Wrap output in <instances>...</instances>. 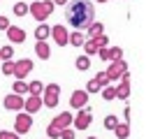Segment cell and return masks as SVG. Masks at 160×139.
I'll return each instance as SVG.
<instances>
[{
  "mask_svg": "<svg viewBox=\"0 0 160 139\" xmlns=\"http://www.w3.org/2000/svg\"><path fill=\"white\" fill-rule=\"evenodd\" d=\"M65 19L77 30H84L95 21V5L91 0H72L70 5H65Z\"/></svg>",
  "mask_w": 160,
  "mask_h": 139,
  "instance_id": "6da1fadb",
  "label": "cell"
},
{
  "mask_svg": "<svg viewBox=\"0 0 160 139\" xmlns=\"http://www.w3.org/2000/svg\"><path fill=\"white\" fill-rule=\"evenodd\" d=\"M53 9H56L53 0H35L32 5H28V14L35 21H40V23H44V21L53 14Z\"/></svg>",
  "mask_w": 160,
  "mask_h": 139,
  "instance_id": "7a4b0ae2",
  "label": "cell"
},
{
  "mask_svg": "<svg viewBox=\"0 0 160 139\" xmlns=\"http://www.w3.org/2000/svg\"><path fill=\"white\" fill-rule=\"evenodd\" d=\"M60 100V86L58 83H49V86H44V93H42V104L49 109H53L58 104Z\"/></svg>",
  "mask_w": 160,
  "mask_h": 139,
  "instance_id": "3957f363",
  "label": "cell"
},
{
  "mask_svg": "<svg viewBox=\"0 0 160 139\" xmlns=\"http://www.w3.org/2000/svg\"><path fill=\"white\" fill-rule=\"evenodd\" d=\"M30 130H32V116L26 114V111H19L16 118H14V132L21 137V135H26V132H30Z\"/></svg>",
  "mask_w": 160,
  "mask_h": 139,
  "instance_id": "277c9868",
  "label": "cell"
},
{
  "mask_svg": "<svg viewBox=\"0 0 160 139\" xmlns=\"http://www.w3.org/2000/svg\"><path fill=\"white\" fill-rule=\"evenodd\" d=\"M32 67H35V65H32V60H30V58L14 60V77H16L19 81H23L28 74H32Z\"/></svg>",
  "mask_w": 160,
  "mask_h": 139,
  "instance_id": "5b68a950",
  "label": "cell"
},
{
  "mask_svg": "<svg viewBox=\"0 0 160 139\" xmlns=\"http://www.w3.org/2000/svg\"><path fill=\"white\" fill-rule=\"evenodd\" d=\"M51 37H53V42H56L58 47H65V44H70V30H68L63 23L51 26Z\"/></svg>",
  "mask_w": 160,
  "mask_h": 139,
  "instance_id": "8992f818",
  "label": "cell"
},
{
  "mask_svg": "<svg viewBox=\"0 0 160 139\" xmlns=\"http://www.w3.org/2000/svg\"><path fill=\"white\" fill-rule=\"evenodd\" d=\"M125 74H128V63H125L123 58L116 60V63H109V67H107V77L109 79H123Z\"/></svg>",
  "mask_w": 160,
  "mask_h": 139,
  "instance_id": "52a82bcc",
  "label": "cell"
},
{
  "mask_svg": "<svg viewBox=\"0 0 160 139\" xmlns=\"http://www.w3.org/2000/svg\"><path fill=\"white\" fill-rule=\"evenodd\" d=\"M74 127L77 130H86L88 125L93 123V114H91V107H84V109H79V114L74 116Z\"/></svg>",
  "mask_w": 160,
  "mask_h": 139,
  "instance_id": "ba28073f",
  "label": "cell"
},
{
  "mask_svg": "<svg viewBox=\"0 0 160 139\" xmlns=\"http://www.w3.org/2000/svg\"><path fill=\"white\" fill-rule=\"evenodd\" d=\"M23 102H26V100L21 97V95L9 93V95H5V100H2V107L7 109V111H23Z\"/></svg>",
  "mask_w": 160,
  "mask_h": 139,
  "instance_id": "9c48e42d",
  "label": "cell"
},
{
  "mask_svg": "<svg viewBox=\"0 0 160 139\" xmlns=\"http://www.w3.org/2000/svg\"><path fill=\"white\" fill-rule=\"evenodd\" d=\"M98 56H100L102 60H109V63H116V60L123 58V49L121 47H104L98 51Z\"/></svg>",
  "mask_w": 160,
  "mask_h": 139,
  "instance_id": "30bf717a",
  "label": "cell"
},
{
  "mask_svg": "<svg viewBox=\"0 0 160 139\" xmlns=\"http://www.w3.org/2000/svg\"><path fill=\"white\" fill-rule=\"evenodd\" d=\"M70 107L77 109V111L88 107V93L86 91H74L72 95H70Z\"/></svg>",
  "mask_w": 160,
  "mask_h": 139,
  "instance_id": "8fae6325",
  "label": "cell"
},
{
  "mask_svg": "<svg viewBox=\"0 0 160 139\" xmlns=\"http://www.w3.org/2000/svg\"><path fill=\"white\" fill-rule=\"evenodd\" d=\"M72 121H74V116L70 114V111H60V114H58V116H56V118H53L49 125L58 127V130H65V127H70V125H72Z\"/></svg>",
  "mask_w": 160,
  "mask_h": 139,
  "instance_id": "7c38bea8",
  "label": "cell"
},
{
  "mask_svg": "<svg viewBox=\"0 0 160 139\" xmlns=\"http://www.w3.org/2000/svg\"><path fill=\"white\" fill-rule=\"evenodd\" d=\"M44 107L42 104V95H30V97H26V102H23V111L26 114H35V111H40Z\"/></svg>",
  "mask_w": 160,
  "mask_h": 139,
  "instance_id": "4fadbf2b",
  "label": "cell"
},
{
  "mask_svg": "<svg viewBox=\"0 0 160 139\" xmlns=\"http://www.w3.org/2000/svg\"><path fill=\"white\" fill-rule=\"evenodd\" d=\"M5 32H7V40L12 42V44H21V42H26V30H23V28H19V26H9Z\"/></svg>",
  "mask_w": 160,
  "mask_h": 139,
  "instance_id": "5bb4252c",
  "label": "cell"
},
{
  "mask_svg": "<svg viewBox=\"0 0 160 139\" xmlns=\"http://www.w3.org/2000/svg\"><path fill=\"white\" fill-rule=\"evenodd\" d=\"M116 97H121V100H128L130 97V74H125L123 79H121L118 88H116Z\"/></svg>",
  "mask_w": 160,
  "mask_h": 139,
  "instance_id": "9a60e30c",
  "label": "cell"
},
{
  "mask_svg": "<svg viewBox=\"0 0 160 139\" xmlns=\"http://www.w3.org/2000/svg\"><path fill=\"white\" fill-rule=\"evenodd\" d=\"M98 35H104V26L100 23V21H93V23L86 28V37L93 40V37H98Z\"/></svg>",
  "mask_w": 160,
  "mask_h": 139,
  "instance_id": "2e32d148",
  "label": "cell"
},
{
  "mask_svg": "<svg viewBox=\"0 0 160 139\" xmlns=\"http://www.w3.org/2000/svg\"><path fill=\"white\" fill-rule=\"evenodd\" d=\"M35 56H40L42 60H49L51 58V49H49L47 42H37L35 44Z\"/></svg>",
  "mask_w": 160,
  "mask_h": 139,
  "instance_id": "e0dca14e",
  "label": "cell"
},
{
  "mask_svg": "<svg viewBox=\"0 0 160 139\" xmlns=\"http://www.w3.org/2000/svg\"><path fill=\"white\" fill-rule=\"evenodd\" d=\"M35 37H37V42H47V37H51V28L47 23H40L35 28Z\"/></svg>",
  "mask_w": 160,
  "mask_h": 139,
  "instance_id": "ac0fdd59",
  "label": "cell"
},
{
  "mask_svg": "<svg viewBox=\"0 0 160 139\" xmlns=\"http://www.w3.org/2000/svg\"><path fill=\"white\" fill-rule=\"evenodd\" d=\"M74 67L79 70V72H88V67H91V58L84 53V56H77V60H74Z\"/></svg>",
  "mask_w": 160,
  "mask_h": 139,
  "instance_id": "d6986e66",
  "label": "cell"
},
{
  "mask_svg": "<svg viewBox=\"0 0 160 139\" xmlns=\"http://www.w3.org/2000/svg\"><path fill=\"white\" fill-rule=\"evenodd\" d=\"M84 42H86V35L81 30L70 32V44H72V47H84Z\"/></svg>",
  "mask_w": 160,
  "mask_h": 139,
  "instance_id": "ffe728a7",
  "label": "cell"
},
{
  "mask_svg": "<svg viewBox=\"0 0 160 139\" xmlns=\"http://www.w3.org/2000/svg\"><path fill=\"white\" fill-rule=\"evenodd\" d=\"M28 93H30V95H42V93H44V83L37 81V79H32L28 83Z\"/></svg>",
  "mask_w": 160,
  "mask_h": 139,
  "instance_id": "44dd1931",
  "label": "cell"
},
{
  "mask_svg": "<svg viewBox=\"0 0 160 139\" xmlns=\"http://www.w3.org/2000/svg\"><path fill=\"white\" fill-rule=\"evenodd\" d=\"M114 132H116L118 139H128V135H130V125H128V123H118L116 127H114Z\"/></svg>",
  "mask_w": 160,
  "mask_h": 139,
  "instance_id": "7402d4cb",
  "label": "cell"
},
{
  "mask_svg": "<svg viewBox=\"0 0 160 139\" xmlns=\"http://www.w3.org/2000/svg\"><path fill=\"white\" fill-rule=\"evenodd\" d=\"M0 58H2V63L14 58V47H12V44H5V47L0 49Z\"/></svg>",
  "mask_w": 160,
  "mask_h": 139,
  "instance_id": "603a6c76",
  "label": "cell"
},
{
  "mask_svg": "<svg viewBox=\"0 0 160 139\" xmlns=\"http://www.w3.org/2000/svg\"><path fill=\"white\" fill-rule=\"evenodd\" d=\"M12 93H16V95H21V97H23V93H28V83L16 79V81H14V86H12Z\"/></svg>",
  "mask_w": 160,
  "mask_h": 139,
  "instance_id": "cb8c5ba5",
  "label": "cell"
},
{
  "mask_svg": "<svg viewBox=\"0 0 160 139\" xmlns=\"http://www.w3.org/2000/svg\"><path fill=\"white\" fill-rule=\"evenodd\" d=\"M84 51H86L88 58H91V56H95L98 51H100V49L95 47V42H93V40H86V42H84Z\"/></svg>",
  "mask_w": 160,
  "mask_h": 139,
  "instance_id": "d4e9b609",
  "label": "cell"
},
{
  "mask_svg": "<svg viewBox=\"0 0 160 139\" xmlns=\"http://www.w3.org/2000/svg\"><path fill=\"white\" fill-rule=\"evenodd\" d=\"M100 95L107 100V102H109V100H116V88H114V86H107V88H102V91H100Z\"/></svg>",
  "mask_w": 160,
  "mask_h": 139,
  "instance_id": "484cf974",
  "label": "cell"
},
{
  "mask_svg": "<svg viewBox=\"0 0 160 139\" xmlns=\"http://www.w3.org/2000/svg\"><path fill=\"white\" fill-rule=\"evenodd\" d=\"M95 81L100 83V88H107V86H109V81H112V79L107 77V72H98V74H95Z\"/></svg>",
  "mask_w": 160,
  "mask_h": 139,
  "instance_id": "4316f807",
  "label": "cell"
},
{
  "mask_svg": "<svg viewBox=\"0 0 160 139\" xmlns=\"http://www.w3.org/2000/svg\"><path fill=\"white\" fill-rule=\"evenodd\" d=\"M116 125H118V118H116L114 114H109L107 118H104V127H107V130H114Z\"/></svg>",
  "mask_w": 160,
  "mask_h": 139,
  "instance_id": "83f0119b",
  "label": "cell"
},
{
  "mask_svg": "<svg viewBox=\"0 0 160 139\" xmlns=\"http://www.w3.org/2000/svg\"><path fill=\"white\" fill-rule=\"evenodd\" d=\"M14 14L16 16H26V14H28V5H26V2H16L14 5Z\"/></svg>",
  "mask_w": 160,
  "mask_h": 139,
  "instance_id": "f1b7e54d",
  "label": "cell"
},
{
  "mask_svg": "<svg viewBox=\"0 0 160 139\" xmlns=\"http://www.w3.org/2000/svg\"><path fill=\"white\" fill-rule=\"evenodd\" d=\"M93 42H95L98 49H104V47L109 44V37H107V35H98V37H93Z\"/></svg>",
  "mask_w": 160,
  "mask_h": 139,
  "instance_id": "f546056e",
  "label": "cell"
},
{
  "mask_svg": "<svg viewBox=\"0 0 160 139\" xmlns=\"http://www.w3.org/2000/svg\"><path fill=\"white\" fill-rule=\"evenodd\" d=\"M98 91H102V88H100V83H98L95 79H91V81H88V86H86V93L91 95V93H98Z\"/></svg>",
  "mask_w": 160,
  "mask_h": 139,
  "instance_id": "4dcf8cb0",
  "label": "cell"
},
{
  "mask_svg": "<svg viewBox=\"0 0 160 139\" xmlns=\"http://www.w3.org/2000/svg\"><path fill=\"white\" fill-rule=\"evenodd\" d=\"M0 139H21L14 130H0Z\"/></svg>",
  "mask_w": 160,
  "mask_h": 139,
  "instance_id": "1f68e13d",
  "label": "cell"
},
{
  "mask_svg": "<svg viewBox=\"0 0 160 139\" xmlns=\"http://www.w3.org/2000/svg\"><path fill=\"white\" fill-rule=\"evenodd\" d=\"M2 74H14V60H5L2 63Z\"/></svg>",
  "mask_w": 160,
  "mask_h": 139,
  "instance_id": "d6a6232c",
  "label": "cell"
},
{
  "mask_svg": "<svg viewBox=\"0 0 160 139\" xmlns=\"http://www.w3.org/2000/svg\"><path fill=\"white\" fill-rule=\"evenodd\" d=\"M47 135H49V139H58L60 137V130H58V127H53V125H49L47 127Z\"/></svg>",
  "mask_w": 160,
  "mask_h": 139,
  "instance_id": "836d02e7",
  "label": "cell"
},
{
  "mask_svg": "<svg viewBox=\"0 0 160 139\" xmlns=\"http://www.w3.org/2000/svg\"><path fill=\"white\" fill-rule=\"evenodd\" d=\"M74 137H77V132H74V130H70V127L60 130V139H74Z\"/></svg>",
  "mask_w": 160,
  "mask_h": 139,
  "instance_id": "e575fe53",
  "label": "cell"
},
{
  "mask_svg": "<svg viewBox=\"0 0 160 139\" xmlns=\"http://www.w3.org/2000/svg\"><path fill=\"white\" fill-rule=\"evenodd\" d=\"M9 26H12V23H9V19H7V16H0V30H7Z\"/></svg>",
  "mask_w": 160,
  "mask_h": 139,
  "instance_id": "d590c367",
  "label": "cell"
},
{
  "mask_svg": "<svg viewBox=\"0 0 160 139\" xmlns=\"http://www.w3.org/2000/svg\"><path fill=\"white\" fill-rule=\"evenodd\" d=\"M123 116H125V123H128V121H130V107L123 109Z\"/></svg>",
  "mask_w": 160,
  "mask_h": 139,
  "instance_id": "8d00e7d4",
  "label": "cell"
},
{
  "mask_svg": "<svg viewBox=\"0 0 160 139\" xmlns=\"http://www.w3.org/2000/svg\"><path fill=\"white\" fill-rule=\"evenodd\" d=\"M53 5H68V0H53Z\"/></svg>",
  "mask_w": 160,
  "mask_h": 139,
  "instance_id": "74e56055",
  "label": "cell"
},
{
  "mask_svg": "<svg viewBox=\"0 0 160 139\" xmlns=\"http://www.w3.org/2000/svg\"><path fill=\"white\" fill-rule=\"evenodd\" d=\"M86 139H98V137H93V135H91V137H86Z\"/></svg>",
  "mask_w": 160,
  "mask_h": 139,
  "instance_id": "f35d334b",
  "label": "cell"
},
{
  "mask_svg": "<svg viewBox=\"0 0 160 139\" xmlns=\"http://www.w3.org/2000/svg\"><path fill=\"white\" fill-rule=\"evenodd\" d=\"M98 2H107V0H98Z\"/></svg>",
  "mask_w": 160,
  "mask_h": 139,
  "instance_id": "ab89813d",
  "label": "cell"
},
{
  "mask_svg": "<svg viewBox=\"0 0 160 139\" xmlns=\"http://www.w3.org/2000/svg\"><path fill=\"white\" fill-rule=\"evenodd\" d=\"M0 63H2V58H0Z\"/></svg>",
  "mask_w": 160,
  "mask_h": 139,
  "instance_id": "60d3db41",
  "label": "cell"
}]
</instances>
